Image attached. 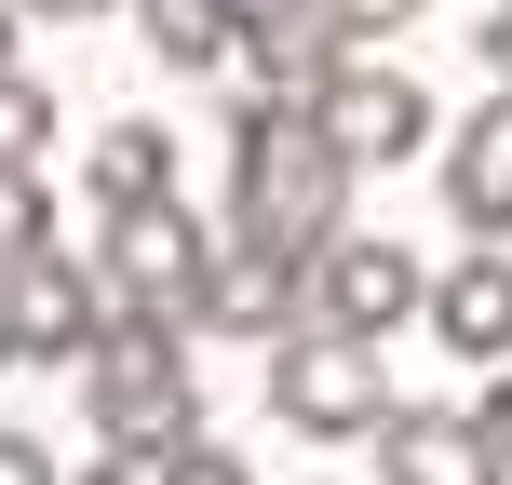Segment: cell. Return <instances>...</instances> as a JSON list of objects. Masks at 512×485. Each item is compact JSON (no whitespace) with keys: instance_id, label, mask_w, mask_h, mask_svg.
<instances>
[{"instance_id":"2","label":"cell","mask_w":512,"mask_h":485,"mask_svg":"<svg viewBox=\"0 0 512 485\" xmlns=\"http://www.w3.org/2000/svg\"><path fill=\"white\" fill-rule=\"evenodd\" d=\"M81 418L95 445H189L203 432V378H189V324L108 310V337L81 351Z\"/></svg>"},{"instance_id":"13","label":"cell","mask_w":512,"mask_h":485,"mask_svg":"<svg viewBox=\"0 0 512 485\" xmlns=\"http://www.w3.org/2000/svg\"><path fill=\"white\" fill-rule=\"evenodd\" d=\"M149 54H162V68H230V54H243V0H149Z\"/></svg>"},{"instance_id":"8","label":"cell","mask_w":512,"mask_h":485,"mask_svg":"<svg viewBox=\"0 0 512 485\" xmlns=\"http://www.w3.org/2000/svg\"><path fill=\"white\" fill-rule=\"evenodd\" d=\"M310 108H324V135L351 149V176H364V162H405V149H432V95H418L405 68H364V54H351V68H337Z\"/></svg>"},{"instance_id":"23","label":"cell","mask_w":512,"mask_h":485,"mask_svg":"<svg viewBox=\"0 0 512 485\" xmlns=\"http://www.w3.org/2000/svg\"><path fill=\"white\" fill-rule=\"evenodd\" d=\"M0 364H14V310H0Z\"/></svg>"},{"instance_id":"22","label":"cell","mask_w":512,"mask_h":485,"mask_svg":"<svg viewBox=\"0 0 512 485\" xmlns=\"http://www.w3.org/2000/svg\"><path fill=\"white\" fill-rule=\"evenodd\" d=\"M0 68H14V0H0Z\"/></svg>"},{"instance_id":"16","label":"cell","mask_w":512,"mask_h":485,"mask_svg":"<svg viewBox=\"0 0 512 485\" xmlns=\"http://www.w3.org/2000/svg\"><path fill=\"white\" fill-rule=\"evenodd\" d=\"M162 485H256V472L230 459V445H203V432H189V445H162Z\"/></svg>"},{"instance_id":"17","label":"cell","mask_w":512,"mask_h":485,"mask_svg":"<svg viewBox=\"0 0 512 485\" xmlns=\"http://www.w3.org/2000/svg\"><path fill=\"white\" fill-rule=\"evenodd\" d=\"M0 485H68V472H54L41 432H0Z\"/></svg>"},{"instance_id":"4","label":"cell","mask_w":512,"mask_h":485,"mask_svg":"<svg viewBox=\"0 0 512 485\" xmlns=\"http://www.w3.org/2000/svg\"><path fill=\"white\" fill-rule=\"evenodd\" d=\"M108 310H149V324H203V283H216V230L162 189V203H122L108 216Z\"/></svg>"},{"instance_id":"15","label":"cell","mask_w":512,"mask_h":485,"mask_svg":"<svg viewBox=\"0 0 512 485\" xmlns=\"http://www.w3.org/2000/svg\"><path fill=\"white\" fill-rule=\"evenodd\" d=\"M54 243V203H41V162H0V270Z\"/></svg>"},{"instance_id":"21","label":"cell","mask_w":512,"mask_h":485,"mask_svg":"<svg viewBox=\"0 0 512 485\" xmlns=\"http://www.w3.org/2000/svg\"><path fill=\"white\" fill-rule=\"evenodd\" d=\"M14 14H54V27H81V14H108V0H14Z\"/></svg>"},{"instance_id":"7","label":"cell","mask_w":512,"mask_h":485,"mask_svg":"<svg viewBox=\"0 0 512 485\" xmlns=\"http://www.w3.org/2000/svg\"><path fill=\"white\" fill-rule=\"evenodd\" d=\"M378 472L391 485H512V445L472 405H391L378 418Z\"/></svg>"},{"instance_id":"6","label":"cell","mask_w":512,"mask_h":485,"mask_svg":"<svg viewBox=\"0 0 512 485\" xmlns=\"http://www.w3.org/2000/svg\"><path fill=\"white\" fill-rule=\"evenodd\" d=\"M0 310H14V364H81L108 337V270H68V256H14L0 270Z\"/></svg>"},{"instance_id":"11","label":"cell","mask_w":512,"mask_h":485,"mask_svg":"<svg viewBox=\"0 0 512 485\" xmlns=\"http://www.w3.org/2000/svg\"><path fill=\"white\" fill-rule=\"evenodd\" d=\"M445 203H459V230H512V95H486L459 122V149H445Z\"/></svg>"},{"instance_id":"3","label":"cell","mask_w":512,"mask_h":485,"mask_svg":"<svg viewBox=\"0 0 512 485\" xmlns=\"http://www.w3.org/2000/svg\"><path fill=\"white\" fill-rule=\"evenodd\" d=\"M270 405H283V432H310V445H364L391 418V364H378V337H351V324L270 337Z\"/></svg>"},{"instance_id":"19","label":"cell","mask_w":512,"mask_h":485,"mask_svg":"<svg viewBox=\"0 0 512 485\" xmlns=\"http://www.w3.org/2000/svg\"><path fill=\"white\" fill-rule=\"evenodd\" d=\"M337 14H351V41H378V27H405L418 0H337Z\"/></svg>"},{"instance_id":"5","label":"cell","mask_w":512,"mask_h":485,"mask_svg":"<svg viewBox=\"0 0 512 485\" xmlns=\"http://www.w3.org/2000/svg\"><path fill=\"white\" fill-rule=\"evenodd\" d=\"M310 310L351 324V337H391L405 310H432V270H418L391 230H337L324 256H310Z\"/></svg>"},{"instance_id":"20","label":"cell","mask_w":512,"mask_h":485,"mask_svg":"<svg viewBox=\"0 0 512 485\" xmlns=\"http://www.w3.org/2000/svg\"><path fill=\"white\" fill-rule=\"evenodd\" d=\"M486 95H512V14H486Z\"/></svg>"},{"instance_id":"1","label":"cell","mask_w":512,"mask_h":485,"mask_svg":"<svg viewBox=\"0 0 512 485\" xmlns=\"http://www.w3.org/2000/svg\"><path fill=\"white\" fill-rule=\"evenodd\" d=\"M337 203H351V149L324 135V108L310 95H256L230 122V230L283 243V256H324Z\"/></svg>"},{"instance_id":"18","label":"cell","mask_w":512,"mask_h":485,"mask_svg":"<svg viewBox=\"0 0 512 485\" xmlns=\"http://www.w3.org/2000/svg\"><path fill=\"white\" fill-rule=\"evenodd\" d=\"M81 485H162V445H108V459L81 472Z\"/></svg>"},{"instance_id":"14","label":"cell","mask_w":512,"mask_h":485,"mask_svg":"<svg viewBox=\"0 0 512 485\" xmlns=\"http://www.w3.org/2000/svg\"><path fill=\"white\" fill-rule=\"evenodd\" d=\"M54 122H68V108H54L27 68H0V162H41V149H54Z\"/></svg>"},{"instance_id":"24","label":"cell","mask_w":512,"mask_h":485,"mask_svg":"<svg viewBox=\"0 0 512 485\" xmlns=\"http://www.w3.org/2000/svg\"><path fill=\"white\" fill-rule=\"evenodd\" d=\"M499 14H512V0H499Z\"/></svg>"},{"instance_id":"12","label":"cell","mask_w":512,"mask_h":485,"mask_svg":"<svg viewBox=\"0 0 512 485\" xmlns=\"http://www.w3.org/2000/svg\"><path fill=\"white\" fill-rule=\"evenodd\" d=\"M81 176H95V216H122V203H162V189H176V122H108Z\"/></svg>"},{"instance_id":"10","label":"cell","mask_w":512,"mask_h":485,"mask_svg":"<svg viewBox=\"0 0 512 485\" xmlns=\"http://www.w3.org/2000/svg\"><path fill=\"white\" fill-rule=\"evenodd\" d=\"M432 337L459 364H512V256L486 243V256H459V270L432 283Z\"/></svg>"},{"instance_id":"9","label":"cell","mask_w":512,"mask_h":485,"mask_svg":"<svg viewBox=\"0 0 512 485\" xmlns=\"http://www.w3.org/2000/svg\"><path fill=\"white\" fill-rule=\"evenodd\" d=\"M297 297H310V256H283V243H216V283H203V324L189 337H283L297 324Z\"/></svg>"}]
</instances>
